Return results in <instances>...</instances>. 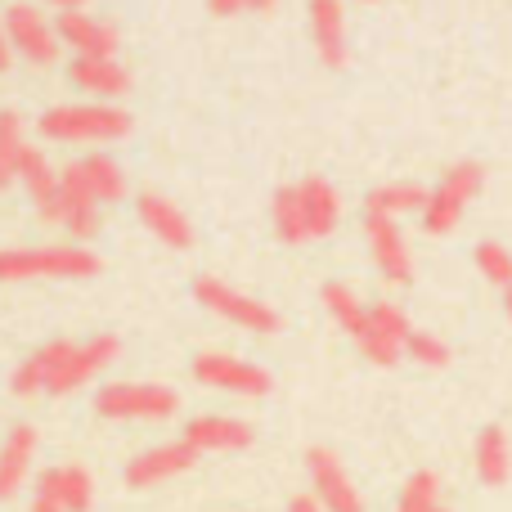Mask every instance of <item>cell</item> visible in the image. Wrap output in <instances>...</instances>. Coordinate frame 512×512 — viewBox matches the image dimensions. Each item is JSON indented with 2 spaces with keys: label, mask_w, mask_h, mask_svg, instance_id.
I'll return each instance as SVG.
<instances>
[{
  "label": "cell",
  "mask_w": 512,
  "mask_h": 512,
  "mask_svg": "<svg viewBox=\"0 0 512 512\" xmlns=\"http://www.w3.org/2000/svg\"><path fill=\"white\" fill-rule=\"evenodd\" d=\"M36 131L54 144H108L131 135V113L117 104H54Z\"/></svg>",
  "instance_id": "1"
},
{
  "label": "cell",
  "mask_w": 512,
  "mask_h": 512,
  "mask_svg": "<svg viewBox=\"0 0 512 512\" xmlns=\"http://www.w3.org/2000/svg\"><path fill=\"white\" fill-rule=\"evenodd\" d=\"M99 256L90 248H0V283H27V279H95Z\"/></svg>",
  "instance_id": "2"
},
{
  "label": "cell",
  "mask_w": 512,
  "mask_h": 512,
  "mask_svg": "<svg viewBox=\"0 0 512 512\" xmlns=\"http://www.w3.org/2000/svg\"><path fill=\"white\" fill-rule=\"evenodd\" d=\"M180 396L162 382H113L95 396V414L113 423H167L176 418Z\"/></svg>",
  "instance_id": "3"
},
{
  "label": "cell",
  "mask_w": 512,
  "mask_h": 512,
  "mask_svg": "<svg viewBox=\"0 0 512 512\" xmlns=\"http://www.w3.org/2000/svg\"><path fill=\"white\" fill-rule=\"evenodd\" d=\"M481 185H486V171H481L477 162H459V167H450V171L441 176V185L432 189L427 207H423V230L432 234V239L450 234L454 225L463 221L468 203L481 194Z\"/></svg>",
  "instance_id": "4"
},
{
  "label": "cell",
  "mask_w": 512,
  "mask_h": 512,
  "mask_svg": "<svg viewBox=\"0 0 512 512\" xmlns=\"http://www.w3.org/2000/svg\"><path fill=\"white\" fill-rule=\"evenodd\" d=\"M0 27H5V41L9 50L18 54V59H27L32 68H50L54 59H59V32H54V23L41 14L36 5H27V0H14V5L5 9V18H0Z\"/></svg>",
  "instance_id": "5"
},
{
  "label": "cell",
  "mask_w": 512,
  "mask_h": 512,
  "mask_svg": "<svg viewBox=\"0 0 512 512\" xmlns=\"http://www.w3.org/2000/svg\"><path fill=\"white\" fill-rule=\"evenodd\" d=\"M194 297H198V306H207L212 315L248 328V333H279V324H283V319L274 315V306H265V301L248 297V292L230 288L225 279H212V274L194 279Z\"/></svg>",
  "instance_id": "6"
},
{
  "label": "cell",
  "mask_w": 512,
  "mask_h": 512,
  "mask_svg": "<svg viewBox=\"0 0 512 512\" xmlns=\"http://www.w3.org/2000/svg\"><path fill=\"white\" fill-rule=\"evenodd\" d=\"M117 355H122V342H117L113 333L90 337V342H72L68 355L59 360V369H54L45 396H72V391H81L86 382H95L99 373H104L108 364L117 360Z\"/></svg>",
  "instance_id": "7"
},
{
  "label": "cell",
  "mask_w": 512,
  "mask_h": 512,
  "mask_svg": "<svg viewBox=\"0 0 512 512\" xmlns=\"http://www.w3.org/2000/svg\"><path fill=\"white\" fill-rule=\"evenodd\" d=\"M194 378L212 391H230V396H270L274 378L261 369V364H248L239 355L225 351H203L194 360Z\"/></svg>",
  "instance_id": "8"
},
{
  "label": "cell",
  "mask_w": 512,
  "mask_h": 512,
  "mask_svg": "<svg viewBox=\"0 0 512 512\" xmlns=\"http://www.w3.org/2000/svg\"><path fill=\"white\" fill-rule=\"evenodd\" d=\"M364 239H369L373 265L387 283L396 288H409L414 283V256H409V243L400 234L396 216H378V212H364Z\"/></svg>",
  "instance_id": "9"
},
{
  "label": "cell",
  "mask_w": 512,
  "mask_h": 512,
  "mask_svg": "<svg viewBox=\"0 0 512 512\" xmlns=\"http://www.w3.org/2000/svg\"><path fill=\"white\" fill-rule=\"evenodd\" d=\"M306 472H310V495L324 504V512H364L360 490H355L351 472L342 468V459H337L333 450L315 445V450L306 454Z\"/></svg>",
  "instance_id": "10"
},
{
  "label": "cell",
  "mask_w": 512,
  "mask_h": 512,
  "mask_svg": "<svg viewBox=\"0 0 512 512\" xmlns=\"http://www.w3.org/2000/svg\"><path fill=\"white\" fill-rule=\"evenodd\" d=\"M409 315L396 306V301H373L369 306V328H364V337L355 346H360L364 355H369L373 364H396L400 355H405V342H409Z\"/></svg>",
  "instance_id": "11"
},
{
  "label": "cell",
  "mask_w": 512,
  "mask_h": 512,
  "mask_svg": "<svg viewBox=\"0 0 512 512\" xmlns=\"http://www.w3.org/2000/svg\"><path fill=\"white\" fill-rule=\"evenodd\" d=\"M198 459H203V454H198L185 436H180V441H167V445H153V450H140L131 463H126V486L131 490H153V486H162V481L189 472Z\"/></svg>",
  "instance_id": "12"
},
{
  "label": "cell",
  "mask_w": 512,
  "mask_h": 512,
  "mask_svg": "<svg viewBox=\"0 0 512 512\" xmlns=\"http://www.w3.org/2000/svg\"><path fill=\"white\" fill-rule=\"evenodd\" d=\"M18 180H23L27 198L32 207L41 212V221L63 225V185H59V171L50 167L41 149H23V162H18Z\"/></svg>",
  "instance_id": "13"
},
{
  "label": "cell",
  "mask_w": 512,
  "mask_h": 512,
  "mask_svg": "<svg viewBox=\"0 0 512 512\" xmlns=\"http://www.w3.org/2000/svg\"><path fill=\"white\" fill-rule=\"evenodd\" d=\"M54 32L63 45H72V54H86V59H117V32L99 18H90L86 9H63L54 18Z\"/></svg>",
  "instance_id": "14"
},
{
  "label": "cell",
  "mask_w": 512,
  "mask_h": 512,
  "mask_svg": "<svg viewBox=\"0 0 512 512\" xmlns=\"http://www.w3.org/2000/svg\"><path fill=\"white\" fill-rule=\"evenodd\" d=\"M36 427L32 423H14L9 427V436L0 441V504L5 499H14L18 490L27 486V477H32V459H36Z\"/></svg>",
  "instance_id": "15"
},
{
  "label": "cell",
  "mask_w": 512,
  "mask_h": 512,
  "mask_svg": "<svg viewBox=\"0 0 512 512\" xmlns=\"http://www.w3.org/2000/svg\"><path fill=\"white\" fill-rule=\"evenodd\" d=\"M310 41L324 68H346V9L342 0H310Z\"/></svg>",
  "instance_id": "16"
},
{
  "label": "cell",
  "mask_w": 512,
  "mask_h": 512,
  "mask_svg": "<svg viewBox=\"0 0 512 512\" xmlns=\"http://www.w3.org/2000/svg\"><path fill=\"white\" fill-rule=\"evenodd\" d=\"M185 441L194 445L198 454H234L252 445V427L239 423V418L225 414H198L194 423L185 427Z\"/></svg>",
  "instance_id": "17"
},
{
  "label": "cell",
  "mask_w": 512,
  "mask_h": 512,
  "mask_svg": "<svg viewBox=\"0 0 512 512\" xmlns=\"http://www.w3.org/2000/svg\"><path fill=\"white\" fill-rule=\"evenodd\" d=\"M140 221H144V230L153 234V239H162L167 248H176V252H189L194 248V225H189V216L180 212L171 198H162V194H140Z\"/></svg>",
  "instance_id": "18"
},
{
  "label": "cell",
  "mask_w": 512,
  "mask_h": 512,
  "mask_svg": "<svg viewBox=\"0 0 512 512\" xmlns=\"http://www.w3.org/2000/svg\"><path fill=\"white\" fill-rule=\"evenodd\" d=\"M68 77H72V86L95 95V99L131 95V72H126L117 59H86V54H77V59L68 63Z\"/></svg>",
  "instance_id": "19"
},
{
  "label": "cell",
  "mask_w": 512,
  "mask_h": 512,
  "mask_svg": "<svg viewBox=\"0 0 512 512\" xmlns=\"http://www.w3.org/2000/svg\"><path fill=\"white\" fill-rule=\"evenodd\" d=\"M59 185H63V230L81 243L95 239L99 234V203H95V194L81 185V176H77L72 162L59 171Z\"/></svg>",
  "instance_id": "20"
},
{
  "label": "cell",
  "mask_w": 512,
  "mask_h": 512,
  "mask_svg": "<svg viewBox=\"0 0 512 512\" xmlns=\"http://www.w3.org/2000/svg\"><path fill=\"white\" fill-rule=\"evenodd\" d=\"M301 207H306V225H310V239H328L342 221V198L337 189L328 185L324 176H306L301 180Z\"/></svg>",
  "instance_id": "21"
},
{
  "label": "cell",
  "mask_w": 512,
  "mask_h": 512,
  "mask_svg": "<svg viewBox=\"0 0 512 512\" xmlns=\"http://www.w3.org/2000/svg\"><path fill=\"white\" fill-rule=\"evenodd\" d=\"M36 490L59 499L63 512H90V504H95V481H90V472L77 468V463L50 468L41 481H36Z\"/></svg>",
  "instance_id": "22"
},
{
  "label": "cell",
  "mask_w": 512,
  "mask_h": 512,
  "mask_svg": "<svg viewBox=\"0 0 512 512\" xmlns=\"http://www.w3.org/2000/svg\"><path fill=\"white\" fill-rule=\"evenodd\" d=\"M72 342H45L41 351H32L23 364L14 369V378H9V387H14V396L32 400V396H45V387H50L54 369H59V360L68 355Z\"/></svg>",
  "instance_id": "23"
},
{
  "label": "cell",
  "mask_w": 512,
  "mask_h": 512,
  "mask_svg": "<svg viewBox=\"0 0 512 512\" xmlns=\"http://www.w3.org/2000/svg\"><path fill=\"white\" fill-rule=\"evenodd\" d=\"M72 167H77L81 185L95 194V203H117V198H126V176L108 153H86V158L72 162Z\"/></svg>",
  "instance_id": "24"
},
{
  "label": "cell",
  "mask_w": 512,
  "mask_h": 512,
  "mask_svg": "<svg viewBox=\"0 0 512 512\" xmlns=\"http://www.w3.org/2000/svg\"><path fill=\"white\" fill-rule=\"evenodd\" d=\"M477 477L481 486H504L512 477V445L504 427H481L477 436Z\"/></svg>",
  "instance_id": "25"
},
{
  "label": "cell",
  "mask_w": 512,
  "mask_h": 512,
  "mask_svg": "<svg viewBox=\"0 0 512 512\" xmlns=\"http://www.w3.org/2000/svg\"><path fill=\"white\" fill-rule=\"evenodd\" d=\"M432 189L414 185V180H391V185H378L369 198H364V212L378 216H400V212H423Z\"/></svg>",
  "instance_id": "26"
},
{
  "label": "cell",
  "mask_w": 512,
  "mask_h": 512,
  "mask_svg": "<svg viewBox=\"0 0 512 512\" xmlns=\"http://www.w3.org/2000/svg\"><path fill=\"white\" fill-rule=\"evenodd\" d=\"M324 310L337 319V328L342 333H351L355 342L364 337V328H369V306H364L360 297H355V288H346V283H324Z\"/></svg>",
  "instance_id": "27"
},
{
  "label": "cell",
  "mask_w": 512,
  "mask_h": 512,
  "mask_svg": "<svg viewBox=\"0 0 512 512\" xmlns=\"http://www.w3.org/2000/svg\"><path fill=\"white\" fill-rule=\"evenodd\" d=\"M274 216V234L283 243H310V225H306V207H301V189L297 185H283L270 203Z\"/></svg>",
  "instance_id": "28"
},
{
  "label": "cell",
  "mask_w": 512,
  "mask_h": 512,
  "mask_svg": "<svg viewBox=\"0 0 512 512\" xmlns=\"http://www.w3.org/2000/svg\"><path fill=\"white\" fill-rule=\"evenodd\" d=\"M23 117L14 108H0V189H9L18 180V162H23Z\"/></svg>",
  "instance_id": "29"
},
{
  "label": "cell",
  "mask_w": 512,
  "mask_h": 512,
  "mask_svg": "<svg viewBox=\"0 0 512 512\" xmlns=\"http://www.w3.org/2000/svg\"><path fill=\"white\" fill-rule=\"evenodd\" d=\"M436 508H441V481H436V472H414L405 481V490H400L396 512H436Z\"/></svg>",
  "instance_id": "30"
},
{
  "label": "cell",
  "mask_w": 512,
  "mask_h": 512,
  "mask_svg": "<svg viewBox=\"0 0 512 512\" xmlns=\"http://www.w3.org/2000/svg\"><path fill=\"white\" fill-rule=\"evenodd\" d=\"M472 261H477L481 279L495 283V288H512V252L504 243H481L477 252H472Z\"/></svg>",
  "instance_id": "31"
},
{
  "label": "cell",
  "mask_w": 512,
  "mask_h": 512,
  "mask_svg": "<svg viewBox=\"0 0 512 512\" xmlns=\"http://www.w3.org/2000/svg\"><path fill=\"white\" fill-rule=\"evenodd\" d=\"M405 355H409V360H418L423 369H450V360H454V351L441 342V337H436V333H418V328L409 333Z\"/></svg>",
  "instance_id": "32"
},
{
  "label": "cell",
  "mask_w": 512,
  "mask_h": 512,
  "mask_svg": "<svg viewBox=\"0 0 512 512\" xmlns=\"http://www.w3.org/2000/svg\"><path fill=\"white\" fill-rule=\"evenodd\" d=\"M207 9L221 14V18H230V14H239V9H252V0H207Z\"/></svg>",
  "instance_id": "33"
},
{
  "label": "cell",
  "mask_w": 512,
  "mask_h": 512,
  "mask_svg": "<svg viewBox=\"0 0 512 512\" xmlns=\"http://www.w3.org/2000/svg\"><path fill=\"white\" fill-rule=\"evenodd\" d=\"M32 512H63V504L54 495H45V490H36V495H32Z\"/></svg>",
  "instance_id": "34"
},
{
  "label": "cell",
  "mask_w": 512,
  "mask_h": 512,
  "mask_svg": "<svg viewBox=\"0 0 512 512\" xmlns=\"http://www.w3.org/2000/svg\"><path fill=\"white\" fill-rule=\"evenodd\" d=\"M288 512H324V504L315 495H297V499H288Z\"/></svg>",
  "instance_id": "35"
},
{
  "label": "cell",
  "mask_w": 512,
  "mask_h": 512,
  "mask_svg": "<svg viewBox=\"0 0 512 512\" xmlns=\"http://www.w3.org/2000/svg\"><path fill=\"white\" fill-rule=\"evenodd\" d=\"M9 63H14V50H9V41H5V27H0V72H9Z\"/></svg>",
  "instance_id": "36"
},
{
  "label": "cell",
  "mask_w": 512,
  "mask_h": 512,
  "mask_svg": "<svg viewBox=\"0 0 512 512\" xmlns=\"http://www.w3.org/2000/svg\"><path fill=\"white\" fill-rule=\"evenodd\" d=\"M45 5H54L63 14V9H86V0H45Z\"/></svg>",
  "instance_id": "37"
},
{
  "label": "cell",
  "mask_w": 512,
  "mask_h": 512,
  "mask_svg": "<svg viewBox=\"0 0 512 512\" xmlns=\"http://www.w3.org/2000/svg\"><path fill=\"white\" fill-rule=\"evenodd\" d=\"M274 5H279V0H252V9H261V14L265 9H274Z\"/></svg>",
  "instance_id": "38"
},
{
  "label": "cell",
  "mask_w": 512,
  "mask_h": 512,
  "mask_svg": "<svg viewBox=\"0 0 512 512\" xmlns=\"http://www.w3.org/2000/svg\"><path fill=\"white\" fill-rule=\"evenodd\" d=\"M504 310H508V319H512V288H504Z\"/></svg>",
  "instance_id": "39"
},
{
  "label": "cell",
  "mask_w": 512,
  "mask_h": 512,
  "mask_svg": "<svg viewBox=\"0 0 512 512\" xmlns=\"http://www.w3.org/2000/svg\"><path fill=\"white\" fill-rule=\"evenodd\" d=\"M436 512H450V508H436Z\"/></svg>",
  "instance_id": "40"
}]
</instances>
